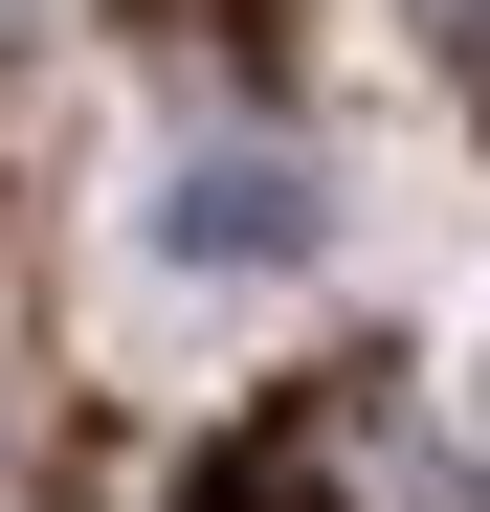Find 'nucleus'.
I'll return each mask as SVG.
<instances>
[{
	"instance_id": "f257e3e1",
	"label": "nucleus",
	"mask_w": 490,
	"mask_h": 512,
	"mask_svg": "<svg viewBox=\"0 0 490 512\" xmlns=\"http://www.w3.org/2000/svg\"><path fill=\"white\" fill-rule=\"evenodd\" d=\"M156 245H179V268H290V245H312V179H290V156H201V179L156 201Z\"/></svg>"
},
{
	"instance_id": "f03ea898",
	"label": "nucleus",
	"mask_w": 490,
	"mask_h": 512,
	"mask_svg": "<svg viewBox=\"0 0 490 512\" xmlns=\"http://www.w3.org/2000/svg\"><path fill=\"white\" fill-rule=\"evenodd\" d=\"M179 512H312V468H290V446H223V468H201Z\"/></svg>"
}]
</instances>
